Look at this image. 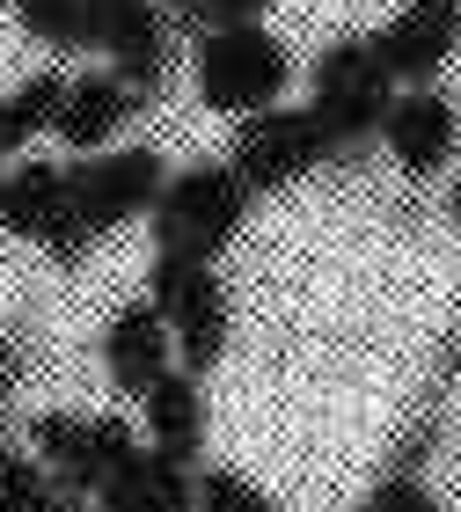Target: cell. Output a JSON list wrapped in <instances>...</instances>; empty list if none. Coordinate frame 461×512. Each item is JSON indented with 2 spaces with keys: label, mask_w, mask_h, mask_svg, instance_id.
I'll return each mask as SVG.
<instances>
[{
  "label": "cell",
  "mask_w": 461,
  "mask_h": 512,
  "mask_svg": "<svg viewBox=\"0 0 461 512\" xmlns=\"http://www.w3.org/2000/svg\"><path fill=\"white\" fill-rule=\"evenodd\" d=\"M359 512H440V498H432L418 476H381L374 491H366Z\"/></svg>",
  "instance_id": "obj_20"
},
{
  "label": "cell",
  "mask_w": 461,
  "mask_h": 512,
  "mask_svg": "<svg viewBox=\"0 0 461 512\" xmlns=\"http://www.w3.org/2000/svg\"><path fill=\"white\" fill-rule=\"evenodd\" d=\"M322 161H337L330 154V139H322V125L308 118V103L301 110H257V118H242L235 125V147H227V169H235V183L249 198H271V191H293L301 176H315Z\"/></svg>",
  "instance_id": "obj_7"
},
{
  "label": "cell",
  "mask_w": 461,
  "mask_h": 512,
  "mask_svg": "<svg viewBox=\"0 0 461 512\" xmlns=\"http://www.w3.org/2000/svg\"><path fill=\"white\" fill-rule=\"evenodd\" d=\"M8 8L22 22V37H37L44 52L59 59L96 52V0H8Z\"/></svg>",
  "instance_id": "obj_16"
},
{
  "label": "cell",
  "mask_w": 461,
  "mask_h": 512,
  "mask_svg": "<svg viewBox=\"0 0 461 512\" xmlns=\"http://www.w3.org/2000/svg\"><path fill=\"white\" fill-rule=\"evenodd\" d=\"M191 81H198L205 110H220V118L242 125V118H257V110L286 103L293 52L264 30V22H249V30H213V37H198V52H191Z\"/></svg>",
  "instance_id": "obj_4"
},
{
  "label": "cell",
  "mask_w": 461,
  "mask_h": 512,
  "mask_svg": "<svg viewBox=\"0 0 461 512\" xmlns=\"http://www.w3.org/2000/svg\"><path fill=\"white\" fill-rule=\"evenodd\" d=\"M381 147L396 154L403 176H440L461 147V110L432 88H396V103L381 118Z\"/></svg>",
  "instance_id": "obj_10"
},
{
  "label": "cell",
  "mask_w": 461,
  "mask_h": 512,
  "mask_svg": "<svg viewBox=\"0 0 461 512\" xmlns=\"http://www.w3.org/2000/svg\"><path fill=\"white\" fill-rule=\"evenodd\" d=\"M96 52L118 66V81L132 96H154L176 59L169 0H96Z\"/></svg>",
  "instance_id": "obj_8"
},
{
  "label": "cell",
  "mask_w": 461,
  "mask_h": 512,
  "mask_svg": "<svg viewBox=\"0 0 461 512\" xmlns=\"http://www.w3.org/2000/svg\"><path fill=\"white\" fill-rule=\"evenodd\" d=\"M198 512H279L242 469H205L198 476Z\"/></svg>",
  "instance_id": "obj_19"
},
{
  "label": "cell",
  "mask_w": 461,
  "mask_h": 512,
  "mask_svg": "<svg viewBox=\"0 0 461 512\" xmlns=\"http://www.w3.org/2000/svg\"><path fill=\"white\" fill-rule=\"evenodd\" d=\"M147 308L161 315V330H169L183 374H213L220 352H227V330H235L220 271H213V264H176V256H154V271H147Z\"/></svg>",
  "instance_id": "obj_5"
},
{
  "label": "cell",
  "mask_w": 461,
  "mask_h": 512,
  "mask_svg": "<svg viewBox=\"0 0 461 512\" xmlns=\"http://www.w3.org/2000/svg\"><path fill=\"white\" fill-rule=\"evenodd\" d=\"M447 220L461 227V183H454V191H447Z\"/></svg>",
  "instance_id": "obj_21"
},
{
  "label": "cell",
  "mask_w": 461,
  "mask_h": 512,
  "mask_svg": "<svg viewBox=\"0 0 461 512\" xmlns=\"http://www.w3.org/2000/svg\"><path fill=\"white\" fill-rule=\"evenodd\" d=\"M0 512H88V498L52 483V469L30 447H0Z\"/></svg>",
  "instance_id": "obj_17"
},
{
  "label": "cell",
  "mask_w": 461,
  "mask_h": 512,
  "mask_svg": "<svg viewBox=\"0 0 461 512\" xmlns=\"http://www.w3.org/2000/svg\"><path fill=\"white\" fill-rule=\"evenodd\" d=\"M140 447H147V439L132 432L125 417H96V410H44L37 425H30V454L74 498H103Z\"/></svg>",
  "instance_id": "obj_6"
},
{
  "label": "cell",
  "mask_w": 461,
  "mask_h": 512,
  "mask_svg": "<svg viewBox=\"0 0 461 512\" xmlns=\"http://www.w3.org/2000/svg\"><path fill=\"white\" fill-rule=\"evenodd\" d=\"M454 44H461V0H403L396 22L374 30V59L388 66L396 88H432Z\"/></svg>",
  "instance_id": "obj_9"
},
{
  "label": "cell",
  "mask_w": 461,
  "mask_h": 512,
  "mask_svg": "<svg viewBox=\"0 0 461 512\" xmlns=\"http://www.w3.org/2000/svg\"><path fill=\"white\" fill-rule=\"evenodd\" d=\"M66 213V161H15L0 169V227L22 242H52V227Z\"/></svg>",
  "instance_id": "obj_14"
},
{
  "label": "cell",
  "mask_w": 461,
  "mask_h": 512,
  "mask_svg": "<svg viewBox=\"0 0 461 512\" xmlns=\"http://www.w3.org/2000/svg\"><path fill=\"white\" fill-rule=\"evenodd\" d=\"M154 256H176V264H220V249L242 235L249 220V191L235 183L227 161H191L161 183L154 198Z\"/></svg>",
  "instance_id": "obj_2"
},
{
  "label": "cell",
  "mask_w": 461,
  "mask_h": 512,
  "mask_svg": "<svg viewBox=\"0 0 461 512\" xmlns=\"http://www.w3.org/2000/svg\"><path fill=\"white\" fill-rule=\"evenodd\" d=\"M161 183H169V169H161L154 147H103V154L66 161V213L52 227V242H44V256L52 264H81L110 227L154 213Z\"/></svg>",
  "instance_id": "obj_1"
},
{
  "label": "cell",
  "mask_w": 461,
  "mask_h": 512,
  "mask_svg": "<svg viewBox=\"0 0 461 512\" xmlns=\"http://www.w3.org/2000/svg\"><path fill=\"white\" fill-rule=\"evenodd\" d=\"M169 366H176V344H169V330H161V315L147 308V300H125V308L103 322V374H110V388L140 403Z\"/></svg>",
  "instance_id": "obj_11"
},
{
  "label": "cell",
  "mask_w": 461,
  "mask_h": 512,
  "mask_svg": "<svg viewBox=\"0 0 461 512\" xmlns=\"http://www.w3.org/2000/svg\"><path fill=\"white\" fill-rule=\"evenodd\" d=\"M271 0H176L169 22L191 37H213V30H249V22H264Z\"/></svg>",
  "instance_id": "obj_18"
},
{
  "label": "cell",
  "mask_w": 461,
  "mask_h": 512,
  "mask_svg": "<svg viewBox=\"0 0 461 512\" xmlns=\"http://www.w3.org/2000/svg\"><path fill=\"white\" fill-rule=\"evenodd\" d=\"M88 512H198V476L140 447V454L125 461V476L110 483Z\"/></svg>",
  "instance_id": "obj_15"
},
{
  "label": "cell",
  "mask_w": 461,
  "mask_h": 512,
  "mask_svg": "<svg viewBox=\"0 0 461 512\" xmlns=\"http://www.w3.org/2000/svg\"><path fill=\"white\" fill-rule=\"evenodd\" d=\"M132 110H140V96H132L118 74H74V81H66V96H59L52 132L66 139V154H103L110 139L125 132Z\"/></svg>",
  "instance_id": "obj_13"
},
{
  "label": "cell",
  "mask_w": 461,
  "mask_h": 512,
  "mask_svg": "<svg viewBox=\"0 0 461 512\" xmlns=\"http://www.w3.org/2000/svg\"><path fill=\"white\" fill-rule=\"evenodd\" d=\"M0 417H8V374H0Z\"/></svg>",
  "instance_id": "obj_22"
},
{
  "label": "cell",
  "mask_w": 461,
  "mask_h": 512,
  "mask_svg": "<svg viewBox=\"0 0 461 512\" xmlns=\"http://www.w3.org/2000/svg\"><path fill=\"white\" fill-rule=\"evenodd\" d=\"M140 410H147V454L176 461V469H198V454H205V388H198V374L169 366L140 395Z\"/></svg>",
  "instance_id": "obj_12"
},
{
  "label": "cell",
  "mask_w": 461,
  "mask_h": 512,
  "mask_svg": "<svg viewBox=\"0 0 461 512\" xmlns=\"http://www.w3.org/2000/svg\"><path fill=\"white\" fill-rule=\"evenodd\" d=\"M396 103V81L388 66L374 59V37H337L322 44L315 66H308V118L322 125L330 154H359L366 139H381V118Z\"/></svg>",
  "instance_id": "obj_3"
}]
</instances>
